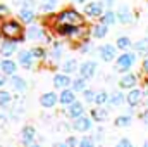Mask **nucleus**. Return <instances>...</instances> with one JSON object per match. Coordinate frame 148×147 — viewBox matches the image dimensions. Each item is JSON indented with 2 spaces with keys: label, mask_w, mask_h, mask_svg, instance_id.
<instances>
[{
  "label": "nucleus",
  "mask_w": 148,
  "mask_h": 147,
  "mask_svg": "<svg viewBox=\"0 0 148 147\" xmlns=\"http://www.w3.org/2000/svg\"><path fill=\"white\" fill-rule=\"evenodd\" d=\"M73 2H76V3H83L84 0H73Z\"/></svg>",
  "instance_id": "49530a36"
},
{
  "label": "nucleus",
  "mask_w": 148,
  "mask_h": 147,
  "mask_svg": "<svg viewBox=\"0 0 148 147\" xmlns=\"http://www.w3.org/2000/svg\"><path fill=\"white\" fill-rule=\"evenodd\" d=\"M31 54H33V57H45V50L43 49H40V47H35L33 50H31Z\"/></svg>",
  "instance_id": "e433bc0d"
},
{
  "label": "nucleus",
  "mask_w": 148,
  "mask_h": 147,
  "mask_svg": "<svg viewBox=\"0 0 148 147\" xmlns=\"http://www.w3.org/2000/svg\"><path fill=\"white\" fill-rule=\"evenodd\" d=\"M57 102H59V97H57L53 92H47V94H43V95L40 97L41 107H53Z\"/></svg>",
  "instance_id": "6e6552de"
},
{
  "label": "nucleus",
  "mask_w": 148,
  "mask_h": 147,
  "mask_svg": "<svg viewBox=\"0 0 148 147\" xmlns=\"http://www.w3.org/2000/svg\"><path fill=\"white\" fill-rule=\"evenodd\" d=\"M10 101H12L10 94L5 92V90H0V107H7L10 104Z\"/></svg>",
  "instance_id": "c85d7f7f"
},
{
  "label": "nucleus",
  "mask_w": 148,
  "mask_h": 147,
  "mask_svg": "<svg viewBox=\"0 0 148 147\" xmlns=\"http://www.w3.org/2000/svg\"><path fill=\"white\" fill-rule=\"evenodd\" d=\"M73 81H71V78L67 76V74H55L53 76V87L55 88H64V90H67V87L71 85Z\"/></svg>",
  "instance_id": "f8f14e48"
},
{
  "label": "nucleus",
  "mask_w": 148,
  "mask_h": 147,
  "mask_svg": "<svg viewBox=\"0 0 148 147\" xmlns=\"http://www.w3.org/2000/svg\"><path fill=\"white\" fill-rule=\"evenodd\" d=\"M59 101H60V104H62V106H67V107H69L71 104L76 102V99H74V92H73V90H69V88H67V90H62V92H60V99H59Z\"/></svg>",
  "instance_id": "dca6fc26"
},
{
  "label": "nucleus",
  "mask_w": 148,
  "mask_h": 147,
  "mask_svg": "<svg viewBox=\"0 0 148 147\" xmlns=\"http://www.w3.org/2000/svg\"><path fill=\"white\" fill-rule=\"evenodd\" d=\"M141 97H143V92H141L140 88H134V90H131V92L127 94L126 101H127L129 106H138V104L141 102Z\"/></svg>",
  "instance_id": "4468645a"
},
{
  "label": "nucleus",
  "mask_w": 148,
  "mask_h": 147,
  "mask_svg": "<svg viewBox=\"0 0 148 147\" xmlns=\"http://www.w3.org/2000/svg\"><path fill=\"white\" fill-rule=\"evenodd\" d=\"M83 112H84V109H83V104H81V102H77V101L67 107V114L73 118L74 121H76V119H79V118L83 116Z\"/></svg>",
  "instance_id": "ddd939ff"
},
{
  "label": "nucleus",
  "mask_w": 148,
  "mask_h": 147,
  "mask_svg": "<svg viewBox=\"0 0 148 147\" xmlns=\"http://www.w3.org/2000/svg\"><path fill=\"white\" fill-rule=\"evenodd\" d=\"M93 37L95 38H105L107 37V26H103V24H97V26L93 28Z\"/></svg>",
  "instance_id": "393cba45"
},
{
  "label": "nucleus",
  "mask_w": 148,
  "mask_h": 147,
  "mask_svg": "<svg viewBox=\"0 0 148 147\" xmlns=\"http://www.w3.org/2000/svg\"><path fill=\"white\" fill-rule=\"evenodd\" d=\"M19 64L26 69H29L33 66V54L31 50H21L19 52Z\"/></svg>",
  "instance_id": "9b49d317"
},
{
  "label": "nucleus",
  "mask_w": 148,
  "mask_h": 147,
  "mask_svg": "<svg viewBox=\"0 0 148 147\" xmlns=\"http://www.w3.org/2000/svg\"><path fill=\"white\" fill-rule=\"evenodd\" d=\"M74 130L76 132H88V130H91V119L88 116H81L79 119L74 121Z\"/></svg>",
  "instance_id": "9d476101"
},
{
  "label": "nucleus",
  "mask_w": 148,
  "mask_h": 147,
  "mask_svg": "<svg viewBox=\"0 0 148 147\" xmlns=\"http://www.w3.org/2000/svg\"><path fill=\"white\" fill-rule=\"evenodd\" d=\"M19 17L23 19V23H33V21H35V10L21 9V10H19Z\"/></svg>",
  "instance_id": "4be33fe9"
},
{
  "label": "nucleus",
  "mask_w": 148,
  "mask_h": 147,
  "mask_svg": "<svg viewBox=\"0 0 148 147\" xmlns=\"http://www.w3.org/2000/svg\"><path fill=\"white\" fill-rule=\"evenodd\" d=\"M136 85V76L134 74H124L119 80V87L121 88H133Z\"/></svg>",
  "instance_id": "f3484780"
},
{
  "label": "nucleus",
  "mask_w": 148,
  "mask_h": 147,
  "mask_svg": "<svg viewBox=\"0 0 148 147\" xmlns=\"http://www.w3.org/2000/svg\"><path fill=\"white\" fill-rule=\"evenodd\" d=\"M55 5H57V0H43V5H41V9L48 12V10H52Z\"/></svg>",
  "instance_id": "f704fd0d"
},
{
  "label": "nucleus",
  "mask_w": 148,
  "mask_h": 147,
  "mask_svg": "<svg viewBox=\"0 0 148 147\" xmlns=\"http://www.w3.org/2000/svg\"><path fill=\"white\" fill-rule=\"evenodd\" d=\"M33 139H35V128L33 126H24L23 132H21V140L26 147H31L33 146Z\"/></svg>",
  "instance_id": "0eeeda50"
},
{
  "label": "nucleus",
  "mask_w": 148,
  "mask_h": 147,
  "mask_svg": "<svg viewBox=\"0 0 148 147\" xmlns=\"http://www.w3.org/2000/svg\"><path fill=\"white\" fill-rule=\"evenodd\" d=\"M95 69H97V62H93V61H86L84 64H81L79 66V73H81V78H91L93 74H95Z\"/></svg>",
  "instance_id": "423d86ee"
},
{
  "label": "nucleus",
  "mask_w": 148,
  "mask_h": 147,
  "mask_svg": "<svg viewBox=\"0 0 148 147\" xmlns=\"http://www.w3.org/2000/svg\"><path fill=\"white\" fill-rule=\"evenodd\" d=\"M109 94L105 92V90H102V92H98L97 94V97H95V104H98V106H103L105 102H109Z\"/></svg>",
  "instance_id": "cd10ccee"
},
{
  "label": "nucleus",
  "mask_w": 148,
  "mask_h": 147,
  "mask_svg": "<svg viewBox=\"0 0 148 147\" xmlns=\"http://www.w3.org/2000/svg\"><path fill=\"white\" fill-rule=\"evenodd\" d=\"M10 83H12V87H14V90H16V92H24V90L28 88V85H26L24 78H21V76H17V74H14V76H12Z\"/></svg>",
  "instance_id": "6ab92c4d"
},
{
  "label": "nucleus",
  "mask_w": 148,
  "mask_h": 147,
  "mask_svg": "<svg viewBox=\"0 0 148 147\" xmlns=\"http://www.w3.org/2000/svg\"><path fill=\"white\" fill-rule=\"evenodd\" d=\"M122 101H124L122 92H114V94L110 95V99H109V102H110L112 106H121V104H122Z\"/></svg>",
  "instance_id": "bb28decb"
},
{
  "label": "nucleus",
  "mask_w": 148,
  "mask_h": 147,
  "mask_svg": "<svg viewBox=\"0 0 148 147\" xmlns=\"http://www.w3.org/2000/svg\"><path fill=\"white\" fill-rule=\"evenodd\" d=\"M102 3H103L105 7H110L112 3H114V0H102Z\"/></svg>",
  "instance_id": "37998d69"
},
{
  "label": "nucleus",
  "mask_w": 148,
  "mask_h": 147,
  "mask_svg": "<svg viewBox=\"0 0 148 147\" xmlns=\"http://www.w3.org/2000/svg\"><path fill=\"white\" fill-rule=\"evenodd\" d=\"M117 21L122 24H131L133 23V12L129 10L127 5H121L117 9Z\"/></svg>",
  "instance_id": "39448f33"
},
{
  "label": "nucleus",
  "mask_w": 148,
  "mask_h": 147,
  "mask_svg": "<svg viewBox=\"0 0 148 147\" xmlns=\"http://www.w3.org/2000/svg\"><path fill=\"white\" fill-rule=\"evenodd\" d=\"M143 71L148 74V59H145V61H143Z\"/></svg>",
  "instance_id": "c03bdc74"
},
{
  "label": "nucleus",
  "mask_w": 148,
  "mask_h": 147,
  "mask_svg": "<svg viewBox=\"0 0 148 147\" xmlns=\"http://www.w3.org/2000/svg\"><path fill=\"white\" fill-rule=\"evenodd\" d=\"M66 146H67V147H79V142H77V139H76V137H69V139H67V142H66Z\"/></svg>",
  "instance_id": "4c0bfd02"
},
{
  "label": "nucleus",
  "mask_w": 148,
  "mask_h": 147,
  "mask_svg": "<svg viewBox=\"0 0 148 147\" xmlns=\"http://www.w3.org/2000/svg\"><path fill=\"white\" fill-rule=\"evenodd\" d=\"M115 49H117V47H114V45H110V43H107V45L100 47V55H102V61L110 62L112 59L115 57Z\"/></svg>",
  "instance_id": "1a4fd4ad"
},
{
  "label": "nucleus",
  "mask_w": 148,
  "mask_h": 147,
  "mask_svg": "<svg viewBox=\"0 0 148 147\" xmlns=\"http://www.w3.org/2000/svg\"><path fill=\"white\" fill-rule=\"evenodd\" d=\"M35 5H36V2H35V0H24L21 9H26V10H35Z\"/></svg>",
  "instance_id": "c9c22d12"
},
{
  "label": "nucleus",
  "mask_w": 148,
  "mask_h": 147,
  "mask_svg": "<svg viewBox=\"0 0 148 147\" xmlns=\"http://www.w3.org/2000/svg\"><path fill=\"white\" fill-rule=\"evenodd\" d=\"M59 24H67V26H81L83 23H84V19H83V16L79 14V12H76L74 9H66V10H62L60 14H59Z\"/></svg>",
  "instance_id": "f257e3e1"
},
{
  "label": "nucleus",
  "mask_w": 148,
  "mask_h": 147,
  "mask_svg": "<svg viewBox=\"0 0 148 147\" xmlns=\"http://www.w3.org/2000/svg\"><path fill=\"white\" fill-rule=\"evenodd\" d=\"M43 31L40 30V28H36V26H31L29 30H28V38L29 40H38V38H43V35H41Z\"/></svg>",
  "instance_id": "c756f323"
},
{
  "label": "nucleus",
  "mask_w": 148,
  "mask_h": 147,
  "mask_svg": "<svg viewBox=\"0 0 148 147\" xmlns=\"http://www.w3.org/2000/svg\"><path fill=\"white\" fill-rule=\"evenodd\" d=\"M7 12H9V9H7L5 5H2V3H0V16H2V14H7Z\"/></svg>",
  "instance_id": "79ce46f5"
},
{
  "label": "nucleus",
  "mask_w": 148,
  "mask_h": 147,
  "mask_svg": "<svg viewBox=\"0 0 148 147\" xmlns=\"http://www.w3.org/2000/svg\"><path fill=\"white\" fill-rule=\"evenodd\" d=\"M115 147H134V146L131 144V140H127V139H121L119 144H117Z\"/></svg>",
  "instance_id": "ea45409f"
},
{
  "label": "nucleus",
  "mask_w": 148,
  "mask_h": 147,
  "mask_svg": "<svg viewBox=\"0 0 148 147\" xmlns=\"http://www.w3.org/2000/svg\"><path fill=\"white\" fill-rule=\"evenodd\" d=\"M91 116H93V119H97V121H105V119H107V111L105 109H93L91 111Z\"/></svg>",
  "instance_id": "7c9ffc66"
},
{
  "label": "nucleus",
  "mask_w": 148,
  "mask_h": 147,
  "mask_svg": "<svg viewBox=\"0 0 148 147\" xmlns=\"http://www.w3.org/2000/svg\"><path fill=\"white\" fill-rule=\"evenodd\" d=\"M79 147H93V140L88 139V137H84V139L79 142Z\"/></svg>",
  "instance_id": "58836bf2"
},
{
  "label": "nucleus",
  "mask_w": 148,
  "mask_h": 147,
  "mask_svg": "<svg viewBox=\"0 0 148 147\" xmlns=\"http://www.w3.org/2000/svg\"><path fill=\"white\" fill-rule=\"evenodd\" d=\"M57 147H67V146H66V144H59Z\"/></svg>",
  "instance_id": "de8ad7c7"
},
{
  "label": "nucleus",
  "mask_w": 148,
  "mask_h": 147,
  "mask_svg": "<svg viewBox=\"0 0 148 147\" xmlns=\"http://www.w3.org/2000/svg\"><path fill=\"white\" fill-rule=\"evenodd\" d=\"M31 147H40V146H38V144H33V146H31Z\"/></svg>",
  "instance_id": "09e8293b"
},
{
  "label": "nucleus",
  "mask_w": 148,
  "mask_h": 147,
  "mask_svg": "<svg viewBox=\"0 0 148 147\" xmlns=\"http://www.w3.org/2000/svg\"><path fill=\"white\" fill-rule=\"evenodd\" d=\"M57 33L62 35V37H74L79 33V28L77 26H67V24H59L57 26Z\"/></svg>",
  "instance_id": "2eb2a0df"
},
{
  "label": "nucleus",
  "mask_w": 148,
  "mask_h": 147,
  "mask_svg": "<svg viewBox=\"0 0 148 147\" xmlns=\"http://www.w3.org/2000/svg\"><path fill=\"white\" fill-rule=\"evenodd\" d=\"M73 88H74V92H84V88H86V80H84V78H76L73 81Z\"/></svg>",
  "instance_id": "a878e982"
},
{
  "label": "nucleus",
  "mask_w": 148,
  "mask_h": 147,
  "mask_svg": "<svg viewBox=\"0 0 148 147\" xmlns=\"http://www.w3.org/2000/svg\"><path fill=\"white\" fill-rule=\"evenodd\" d=\"M134 50L143 54V55H148V38H143V40H138L134 43Z\"/></svg>",
  "instance_id": "412c9836"
},
{
  "label": "nucleus",
  "mask_w": 148,
  "mask_h": 147,
  "mask_svg": "<svg viewBox=\"0 0 148 147\" xmlns=\"http://www.w3.org/2000/svg\"><path fill=\"white\" fill-rule=\"evenodd\" d=\"M3 83H5V80H3V78H2V76H0V87H2V85H3Z\"/></svg>",
  "instance_id": "a18cd8bd"
},
{
  "label": "nucleus",
  "mask_w": 148,
  "mask_h": 147,
  "mask_svg": "<svg viewBox=\"0 0 148 147\" xmlns=\"http://www.w3.org/2000/svg\"><path fill=\"white\" fill-rule=\"evenodd\" d=\"M83 97H84V101L86 102H95V97H97V94H93V90H84L83 92Z\"/></svg>",
  "instance_id": "72a5a7b5"
},
{
  "label": "nucleus",
  "mask_w": 148,
  "mask_h": 147,
  "mask_svg": "<svg viewBox=\"0 0 148 147\" xmlns=\"http://www.w3.org/2000/svg\"><path fill=\"white\" fill-rule=\"evenodd\" d=\"M115 47H117V49H121V50H127L129 47H133V43H131V40H129L127 37H119V38H117Z\"/></svg>",
  "instance_id": "b1692460"
},
{
  "label": "nucleus",
  "mask_w": 148,
  "mask_h": 147,
  "mask_svg": "<svg viewBox=\"0 0 148 147\" xmlns=\"http://www.w3.org/2000/svg\"><path fill=\"white\" fill-rule=\"evenodd\" d=\"M60 55H62V47H60V45H55V49H53V57L59 59Z\"/></svg>",
  "instance_id": "a19ab883"
},
{
  "label": "nucleus",
  "mask_w": 148,
  "mask_h": 147,
  "mask_svg": "<svg viewBox=\"0 0 148 147\" xmlns=\"http://www.w3.org/2000/svg\"><path fill=\"white\" fill-rule=\"evenodd\" d=\"M103 7L105 5L102 2H90L88 5H84V12L90 17H98V16H103Z\"/></svg>",
  "instance_id": "20e7f679"
},
{
  "label": "nucleus",
  "mask_w": 148,
  "mask_h": 147,
  "mask_svg": "<svg viewBox=\"0 0 148 147\" xmlns=\"http://www.w3.org/2000/svg\"><path fill=\"white\" fill-rule=\"evenodd\" d=\"M131 123V116H119L115 118V126H127Z\"/></svg>",
  "instance_id": "473e14b6"
},
{
  "label": "nucleus",
  "mask_w": 148,
  "mask_h": 147,
  "mask_svg": "<svg viewBox=\"0 0 148 147\" xmlns=\"http://www.w3.org/2000/svg\"><path fill=\"white\" fill-rule=\"evenodd\" d=\"M0 52H2L5 57L12 55V54L16 52V42H12V40H5V42L2 43V49H0Z\"/></svg>",
  "instance_id": "aec40b11"
},
{
  "label": "nucleus",
  "mask_w": 148,
  "mask_h": 147,
  "mask_svg": "<svg viewBox=\"0 0 148 147\" xmlns=\"http://www.w3.org/2000/svg\"><path fill=\"white\" fill-rule=\"evenodd\" d=\"M115 19H117V14H114L112 10H107V12L102 16V23H100V24L109 26V24H114V23H115Z\"/></svg>",
  "instance_id": "5701e85b"
},
{
  "label": "nucleus",
  "mask_w": 148,
  "mask_h": 147,
  "mask_svg": "<svg viewBox=\"0 0 148 147\" xmlns=\"http://www.w3.org/2000/svg\"><path fill=\"white\" fill-rule=\"evenodd\" d=\"M134 61H136L134 54H131V52H124L122 55H119V59H117L115 66H117V69H119V71H127V69L134 64Z\"/></svg>",
  "instance_id": "7ed1b4c3"
},
{
  "label": "nucleus",
  "mask_w": 148,
  "mask_h": 147,
  "mask_svg": "<svg viewBox=\"0 0 148 147\" xmlns=\"http://www.w3.org/2000/svg\"><path fill=\"white\" fill-rule=\"evenodd\" d=\"M62 69H64L66 73H74V71L77 69V62H76L74 59H69V61H66V62H64Z\"/></svg>",
  "instance_id": "2f4dec72"
},
{
  "label": "nucleus",
  "mask_w": 148,
  "mask_h": 147,
  "mask_svg": "<svg viewBox=\"0 0 148 147\" xmlns=\"http://www.w3.org/2000/svg\"><path fill=\"white\" fill-rule=\"evenodd\" d=\"M0 31H2V35L5 38H9V40H23L21 37V33H23V28H21V24L17 23V21H14V19H10V21H5L2 26H0Z\"/></svg>",
  "instance_id": "f03ea898"
},
{
  "label": "nucleus",
  "mask_w": 148,
  "mask_h": 147,
  "mask_svg": "<svg viewBox=\"0 0 148 147\" xmlns=\"http://www.w3.org/2000/svg\"><path fill=\"white\" fill-rule=\"evenodd\" d=\"M16 68H17V64H16L14 61H10V59H5V61L0 62V69L3 71V74H12V76H14Z\"/></svg>",
  "instance_id": "a211bd4d"
}]
</instances>
